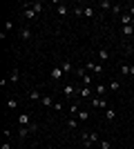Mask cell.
Here are the masks:
<instances>
[{
	"instance_id": "25",
	"label": "cell",
	"mask_w": 134,
	"mask_h": 149,
	"mask_svg": "<svg viewBox=\"0 0 134 149\" xmlns=\"http://www.w3.org/2000/svg\"><path fill=\"white\" fill-rule=\"evenodd\" d=\"M121 22H123V27L132 25V16H130V13H121Z\"/></svg>"
},
{
	"instance_id": "18",
	"label": "cell",
	"mask_w": 134,
	"mask_h": 149,
	"mask_svg": "<svg viewBox=\"0 0 134 149\" xmlns=\"http://www.w3.org/2000/svg\"><path fill=\"white\" fill-rule=\"evenodd\" d=\"M78 123H81V120H78L76 116H72V118L67 120V127H69V129H76V127H78Z\"/></svg>"
},
{
	"instance_id": "7",
	"label": "cell",
	"mask_w": 134,
	"mask_h": 149,
	"mask_svg": "<svg viewBox=\"0 0 134 149\" xmlns=\"http://www.w3.org/2000/svg\"><path fill=\"white\" fill-rule=\"evenodd\" d=\"M92 105H94V109H107L105 98H92Z\"/></svg>"
},
{
	"instance_id": "9",
	"label": "cell",
	"mask_w": 134,
	"mask_h": 149,
	"mask_svg": "<svg viewBox=\"0 0 134 149\" xmlns=\"http://www.w3.org/2000/svg\"><path fill=\"white\" fill-rule=\"evenodd\" d=\"M60 69H63L65 74H72V71H74V65H72V60H63V62H60Z\"/></svg>"
},
{
	"instance_id": "19",
	"label": "cell",
	"mask_w": 134,
	"mask_h": 149,
	"mask_svg": "<svg viewBox=\"0 0 134 149\" xmlns=\"http://www.w3.org/2000/svg\"><path fill=\"white\" fill-rule=\"evenodd\" d=\"M40 102H43L45 107H54V105H56V102H54V98H51V96H43V100H40Z\"/></svg>"
},
{
	"instance_id": "3",
	"label": "cell",
	"mask_w": 134,
	"mask_h": 149,
	"mask_svg": "<svg viewBox=\"0 0 134 149\" xmlns=\"http://www.w3.org/2000/svg\"><path fill=\"white\" fill-rule=\"evenodd\" d=\"M96 60L101 62V65H103V62H107V60H109V51L105 49V47H101V49L96 51Z\"/></svg>"
},
{
	"instance_id": "29",
	"label": "cell",
	"mask_w": 134,
	"mask_h": 149,
	"mask_svg": "<svg viewBox=\"0 0 134 149\" xmlns=\"http://www.w3.org/2000/svg\"><path fill=\"white\" fill-rule=\"evenodd\" d=\"M32 9H34L36 13H43V9H45V7H43V2H34V5H32Z\"/></svg>"
},
{
	"instance_id": "21",
	"label": "cell",
	"mask_w": 134,
	"mask_h": 149,
	"mask_svg": "<svg viewBox=\"0 0 134 149\" xmlns=\"http://www.w3.org/2000/svg\"><path fill=\"white\" fill-rule=\"evenodd\" d=\"M123 36L132 38V36H134V27H132V25H125V27H123Z\"/></svg>"
},
{
	"instance_id": "30",
	"label": "cell",
	"mask_w": 134,
	"mask_h": 149,
	"mask_svg": "<svg viewBox=\"0 0 134 149\" xmlns=\"http://www.w3.org/2000/svg\"><path fill=\"white\" fill-rule=\"evenodd\" d=\"M76 76L81 78V80H83L85 76H87V69H85V67H78V69H76Z\"/></svg>"
},
{
	"instance_id": "23",
	"label": "cell",
	"mask_w": 134,
	"mask_h": 149,
	"mask_svg": "<svg viewBox=\"0 0 134 149\" xmlns=\"http://www.w3.org/2000/svg\"><path fill=\"white\" fill-rule=\"evenodd\" d=\"M78 120H81V123H85V120H89V111H85V109H81V111H78V116H76Z\"/></svg>"
},
{
	"instance_id": "6",
	"label": "cell",
	"mask_w": 134,
	"mask_h": 149,
	"mask_svg": "<svg viewBox=\"0 0 134 149\" xmlns=\"http://www.w3.org/2000/svg\"><path fill=\"white\" fill-rule=\"evenodd\" d=\"M78 96H83V98H89V96H94V87H78Z\"/></svg>"
},
{
	"instance_id": "8",
	"label": "cell",
	"mask_w": 134,
	"mask_h": 149,
	"mask_svg": "<svg viewBox=\"0 0 134 149\" xmlns=\"http://www.w3.org/2000/svg\"><path fill=\"white\" fill-rule=\"evenodd\" d=\"M18 36H20V40H32V29H29V27H22V29L18 31Z\"/></svg>"
},
{
	"instance_id": "22",
	"label": "cell",
	"mask_w": 134,
	"mask_h": 149,
	"mask_svg": "<svg viewBox=\"0 0 134 149\" xmlns=\"http://www.w3.org/2000/svg\"><path fill=\"white\" fill-rule=\"evenodd\" d=\"M121 76H132V65H121Z\"/></svg>"
},
{
	"instance_id": "24",
	"label": "cell",
	"mask_w": 134,
	"mask_h": 149,
	"mask_svg": "<svg viewBox=\"0 0 134 149\" xmlns=\"http://www.w3.org/2000/svg\"><path fill=\"white\" fill-rule=\"evenodd\" d=\"M83 16L85 18H94V7H83Z\"/></svg>"
},
{
	"instance_id": "27",
	"label": "cell",
	"mask_w": 134,
	"mask_h": 149,
	"mask_svg": "<svg viewBox=\"0 0 134 149\" xmlns=\"http://www.w3.org/2000/svg\"><path fill=\"white\" fill-rule=\"evenodd\" d=\"M114 118H116L114 109H105V120H114Z\"/></svg>"
},
{
	"instance_id": "11",
	"label": "cell",
	"mask_w": 134,
	"mask_h": 149,
	"mask_svg": "<svg viewBox=\"0 0 134 149\" xmlns=\"http://www.w3.org/2000/svg\"><path fill=\"white\" fill-rule=\"evenodd\" d=\"M27 98L29 100H43V96H40L38 89H29V91H27Z\"/></svg>"
},
{
	"instance_id": "26",
	"label": "cell",
	"mask_w": 134,
	"mask_h": 149,
	"mask_svg": "<svg viewBox=\"0 0 134 149\" xmlns=\"http://www.w3.org/2000/svg\"><path fill=\"white\" fill-rule=\"evenodd\" d=\"M98 7H101V9H105V11H107V9H112V2H109V0H101V2H98Z\"/></svg>"
},
{
	"instance_id": "17",
	"label": "cell",
	"mask_w": 134,
	"mask_h": 149,
	"mask_svg": "<svg viewBox=\"0 0 134 149\" xmlns=\"http://www.w3.org/2000/svg\"><path fill=\"white\" fill-rule=\"evenodd\" d=\"M105 91H109V89L105 87L103 82H101V85H96V89H94V93H96V96H105Z\"/></svg>"
},
{
	"instance_id": "31",
	"label": "cell",
	"mask_w": 134,
	"mask_h": 149,
	"mask_svg": "<svg viewBox=\"0 0 134 149\" xmlns=\"http://www.w3.org/2000/svg\"><path fill=\"white\" fill-rule=\"evenodd\" d=\"M98 145H101V149H112V145H109L107 140H103V138H101V143H98Z\"/></svg>"
},
{
	"instance_id": "13",
	"label": "cell",
	"mask_w": 134,
	"mask_h": 149,
	"mask_svg": "<svg viewBox=\"0 0 134 149\" xmlns=\"http://www.w3.org/2000/svg\"><path fill=\"white\" fill-rule=\"evenodd\" d=\"M16 107H18V98H16V96H9V100H7V109H16Z\"/></svg>"
},
{
	"instance_id": "37",
	"label": "cell",
	"mask_w": 134,
	"mask_h": 149,
	"mask_svg": "<svg viewBox=\"0 0 134 149\" xmlns=\"http://www.w3.org/2000/svg\"><path fill=\"white\" fill-rule=\"evenodd\" d=\"M132 49H134V42H132Z\"/></svg>"
},
{
	"instance_id": "33",
	"label": "cell",
	"mask_w": 134,
	"mask_h": 149,
	"mask_svg": "<svg viewBox=\"0 0 134 149\" xmlns=\"http://www.w3.org/2000/svg\"><path fill=\"white\" fill-rule=\"evenodd\" d=\"M54 109H56V111H63L65 107H63V102H56V105H54Z\"/></svg>"
},
{
	"instance_id": "36",
	"label": "cell",
	"mask_w": 134,
	"mask_h": 149,
	"mask_svg": "<svg viewBox=\"0 0 134 149\" xmlns=\"http://www.w3.org/2000/svg\"><path fill=\"white\" fill-rule=\"evenodd\" d=\"M130 16L134 18V5H130Z\"/></svg>"
},
{
	"instance_id": "1",
	"label": "cell",
	"mask_w": 134,
	"mask_h": 149,
	"mask_svg": "<svg viewBox=\"0 0 134 149\" xmlns=\"http://www.w3.org/2000/svg\"><path fill=\"white\" fill-rule=\"evenodd\" d=\"M81 138H83V145L85 147H92V145L101 143V136L96 131H81Z\"/></svg>"
},
{
	"instance_id": "32",
	"label": "cell",
	"mask_w": 134,
	"mask_h": 149,
	"mask_svg": "<svg viewBox=\"0 0 134 149\" xmlns=\"http://www.w3.org/2000/svg\"><path fill=\"white\" fill-rule=\"evenodd\" d=\"M123 11V5H114L112 7V13H121Z\"/></svg>"
},
{
	"instance_id": "34",
	"label": "cell",
	"mask_w": 134,
	"mask_h": 149,
	"mask_svg": "<svg viewBox=\"0 0 134 149\" xmlns=\"http://www.w3.org/2000/svg\"><path fill=\"white\" fill-rule=\"evenodd\" d=\"M11 27H13V22H11V20H7V22H5V31H9Z\"/></svg>"
},
{
	"instance_id": "4",
	"label": "cell",
	"mask_w": 134,
	"mask_h": 149,
	"mask_svg": "<svg viewBox=\"0 0 134 149\" xmlns=\"http://www.w3.org/2000/svg\"><path fill=\"white\" fill-rule=\"evenodd\" d=\"M85 69L94 71L96 76H101V74H103V65H101V62H87V65H85Z\"/></svg>"
},
{
	"instance_id": "20",
	"label": "cell",
	"mask_w": 134,
	"mask_h": 149,
	"mask_svg": "<svg viewBox=\"0 0 134 149\" xmlns=\"http://www.w3.org/2000/svg\"><path fill=\"white\" fill-rule=\"evenodd\" d=\"M78 111H81V107H78V100H76V102H72V105H69V113H72V116H78Z\"/></svg>"
},
{
	"instance_id": "12",
	"label": "cell",
	"mask_w": 134,
	"mask_h": 149,
	"mask_svg": "<svg viewBox=\"0 0 134 149\" xmlns=\"http://www.w3.org/2000/svg\"><path fill=\"white\" fill-rule=\"evenodd\" d=\"M63 76H65V71L60 67H54V69H51V78H54V80H60Z\"/></svg>"
},
{
	"instance_id": "28",
	"label": "cell",
	"mask_w": 134,
	"mask_h": 149,
	"mask_svg": "<svg viewBox=\"0 0 134 149\" xmlns=\"http://www.w3.org/2000/svg\"><path fill=\"white\" fill-rule=\"evenodd\" d=\"M18 78H20V71H18V69H13L11 76H9V80H11V82H18Z\"/></svg>"
},
{
	"instance_id": "5",
	"label": "cell",
	"mask_w": 134,
	"mask_h": 149,
	"mask_svg": "<svg viewBox=\"0 0 134 149\" xmlns=\"http://www.w3.org/2000/svg\"><path fill=\"white\" fill-rule=\"evenodd\" d=\"M32 123H34V120H32L29 113H20V116H18V125H20V127H29Z\"/></svg>"
},
{
	"instance_id": "35",
	"label": "cell",
	"mask_w": 134,
	"mask_h": 149,
	"mask_svg": "<svg viewBox=\"0 0 134 149\" xmlns=\"http://www.w3.org/2000/svg\"><path fill=\"white\" fill-rule=\"evenodd\" d=\"M2 149H11V145H9V143L5 140V143H2Z\"/></svg>"
},
{
	"instance_id": "14",
	"label": "cell",
	"mask_w": 134,
	"mask_h": 149,
	"mask_svg": "<svg viewBox=\"0 0 134 149\" xmlns=\"http://www.w3.org/2000/svg\"><path fill=\"white\" fill-rule=\"evenodd\" d=\"M56 13H58V16H67V13H69V7H67V5H63V2H60V5L56 7Z\"/></svg>"
},
{
	"instance_id": "2",
	"label": "cell",
	"mask_w": 134,
	"mask_h": 149,
	"mask_svg": "<svg viewBox=\"0 0 134 149\" xmlns=\"http://www.w3.org/2000/svg\"><path fill=\"white\" fill-rule=\"evenodd\" d=\"M63 96H65V98H74V96H78V87H76V85H65V87H63Z\"/></svg>"
},
{
	"instance_id": "10",
	"label": "cell",
	"mask_w": 134,
	"mask_h": 149,
	"mask_svg": "<svg viewBox=\"0 0 134 149\" xmlns=\"http://www.w3.org/2000/svg\"><path fill=\"white\" fill-rule=\"evenodd\" d=\"M121 87H123V85H121V80H112V82H109V85H107V89H109V91H112V93L121 91Z\"/></svg>"
},
{
	"instance_id": "16",
	"label": "cell",
	"mask_w": 134,
	"mask_h": 149,
	"mask_svg": "<svg viewBox=\"0 0 134 149\" xmlns=\"http://www.w3.org/2000/svg\"><path fill=\"white\" fill-rule=\"evenodd\" d=\"M36 16H38V13L34 11V9H25V11H22V18H27V20H36Z\"/></svg>"
},
{
	"instance_id": "15",
	"label": "cell",
	"mask_w": 134,
	"mask_h": 149,
	"mask_svg": "<svg viewBox=\"0 0 134 149\" xmlns=\"http://www.w3.org/2000/svg\"><path fill=\"white\" fill-rule=\"evenodd\" d=\"M29 134H32V129H29V127H20V129H18V138H20V140H25Z\"/></svg>"
}]
</instances>
